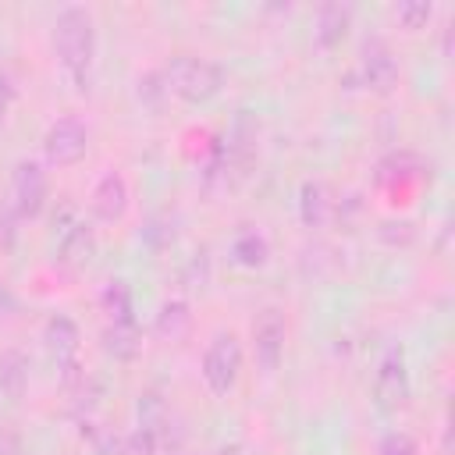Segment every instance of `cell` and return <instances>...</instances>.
I'll return each instance as SVG.
<instances>
[{
  "mask_svg": "<svg viewBox=\"0 0 455 455\" xmlns=\"http://www.w3.org/2000/svg\"><path fill=\"white\" fill-rule=\"evenodd\" d=\"M377 455H419V451H416V441H412L409 434H402V430H391V434L380 441Z\"/></svg>",
  "mask_w": 455,
  "mask_h": 455,
  "instance_id": "cell-21",
  "label": "cell"
},
{
  "mask_svg": "<svg viewBox=\"0 0 455 455\" xmlns=\"http://www.w3.org/2000/svg\"><path fill=\"white\" fill-rule=\"evenodd\" d=\"M28 384V363L21 359V352L7 348L0 352V395L4 398H21Z\"/></svg>",
  "mask_w": 455,
  "mask_h": 455,
  "instance_id": "cell-16",
  "label": "cell"
},
{
  "mask_svg": "<svg viewBox=\"0 0 455 455\" xmlns=\"http://www.w3.org/2000/svg\"><path fill=\"white\" fill-rule=\"evenodd\" d=\"M434 14V4L430 0H405V4H395V18L405 25V28H423Z\"/></svg>",
  "mask_w": 455,
  "mask_h": 455,
  "instance_id": "cell-20",
  "label": "cell"
},
{
  "mask_svg": "<svg viewBox=\"0 0 455 455\" xmlns=\"http://www.w3.org/2000/svg\"><path fill=\"white\" fill-rule=\"evenodd\" d=\"M284 341H288V320L281 306H263L252 320V355L259 363V370L274 373L281 366L284 355Z\"/></svg>",
  "mask_w": 455,
  "mask_h": 455,
  "instance_id": "cell-5",
  "label": "cell"
},
{
  "mask_svg": "<svg viewBox=\"0 0 455 455\" xmlns=\"http://www.w3.org/2000/svg\"><path fill=\"white\" fill-rule=\"evenodd\" d=\"M89 206H92V213H96L100 220H107V224L121 220V217L128 213V206H132V188H128V178H124L121 171H107V174H103V178L92 185Z\"/></svg>",
  "mask_w": 455,
  "mask_h": 455,
  "instance_id": "cell-10",
  "label": "cell"
},
{
  "mask_svg": "<svg viewBox=\"0 0 455 455\" xmlns=\"http://www.w3.org/2000/svg\"><path fill=\"white\" fill-rule=\"evenodd\" d=\"M398 75H402V64L395 50L384 39H366L355 57V78L373 92H387L398 82Z\"/></svg>",
  "mask_w": 455,
  "mask_h": 455,
  "instance_id": "cell-6",
  "label": "cell"
},
{
  "mask_svg": "<svg viewBox=\"0 0 455 455\" xmlns=\"http://www.w3.org/2000/svg\"><path fill=\"white\" fill-rule=\"evenodd\" d=\"M7 231H11V224H7V217H4V213H0V245H4V242H7Z\"/></svg>",
  "mask_w": 455,
  "mask_h": 455,
  "instance_id": "cell-24",
  "label": "cell"
},
{
  "mask_svg": "<svg viewBox=\"0 0 455 455\" xmlns=\"http://www.w3.org/2000/svg\"><path fill=\"white\" fill-rule=\"evenodd\" d=\"M331 213H334V199H331L327 185L313 181V178L302 181V188H299V217H302V224L306 228H323L331 220Z\"/></svg>",
  "mask_w": 455,
  "mask_h": 455,
  "instance_id": "cell-12",
  "label": "cell"
},
{
  "mask_svg": "<svg viewBox=\"0 0 455 455\" xmlns=\"http://www.w3.org/2000/svg\"><path fill=\"white\" fill-rule=\"evenodd\" d=\"M43 341L50 348V355L57 359V366L75 370V355H78V323L71 316H50L43 327Z\"/></svg>",
  "mask_w": 455,
  "mask_h": 455,
  "instance_id": "cell-11",
  "label": "cell"
},
{
  "mask_svg": "<svg viewBox=\"0 0 455 455\" xmlns=\"http://www.w3.org/2000/svg\"><path fill=\"white\" fill-rule=\"evenodd\" d=\"M11 107H14V78H11V75L0 68V128L7 124Z\"/></svg>",
  "mask_w": 455,
  "mask_h": 455,
  "instance_id": "cell-22",
  "label": "cell"
},
{
  "mask_svg": "<svg viewBox=\"0 0 455 455\" xmlns=\"http://www.w3.org/2000/svg\"><path fill=\"white\" fill-rule=\"evenodd\" d=\"M96 256V231L89 220H71L60 238H57V249H53V263L60 270H82L89 267V259Z\"/></svg>",
  "mask_w": 455,
  "mask_h": 455,
  "instance_id": "cell-9",
  "label": "cell"
},
{
  "mask_svg": "<svg viewBox=\"0 0 455 455\" xmlns=\"http://www.w3.org/2000/svg\"><path fill=\"white\" fill-rule=\"evenodd\" d=\"M348 25H352V7H348V4H323V7L316 11V28H313V36H316L320 46H338V43L345 39Z\"/></svg>",
  "mask_w": 455,
  "mask_h": 455,
  "instance_id": "cell-13",
  "label": "cell"
},
{
  "mask_svg": "<svg viewBox=\"0 0 455 455\" xmlns=\"http://www.w3.org/2000/svg\"><path fill=\"white\" fill-rule=\"evenodd\" d=\"M53 53L78 89H89L96 60V18L85 4H64L53 18Z\"/></svg>",
  "mask_w": 455,
  "mask_h": 455,
  "instance_id": "cell-1",
  "label": "cell"
},
{
  "mask_svg": "<svg viewBox=\"0 0 455 455\" xmlns=\"http://www.w3.org/2000/svg\"><path fill=\"white\" fill-rule=\"evenodd\" d=\"M156 334L160 338H167V341H181L185 334H188V327H192V313H188V302H181V299H171V302H164L160 306V313H156Z\"/></svg>",
  "mask_w": 455,
  "mask_h": 455,
  "instance_id": "cell-15",
  "label": "cell"
},
{
  "mask_svg": "<svg viewBox=\"0 0 455 455\" xmlns=\"http://www.w3.org/2000/svg\"><path fill=\"white\" fill-rule=\"evenodd\" d=\"M107 352L117 355V359H132L139 352V331H135V320L132 323H110L107 327Z\"/></svg>",
  "mask_w": 455,
  "mask_h": 455,
  "instance_id": "cell-19",
  "label": "cell"
},
{
  "mask_svg": "<svg viewBox=\"0 0 455 455\" xmlns=\"http://www.w3.org/2000/svg\"><path fill=\"white\" fill-rule=\"evenodd\" d=\"M419 171H423V164H419V156L416 153H409V149H402V153H391V156H384L380 160V167H377V178H380V185H391V181H409V178H419Z\"/></svg>",
  "mask_w": 455,
  "mask_h": 455,
  "instance_id": "cell-17",
  "label": "cell"
},
{
  "mask_svg": "<svg viewBox=\"0 0 455 455\" xmlns=\"http://www.w3.org/2000/svg\"><path fill=\"white\" fill-rule=\"evenodd\" d=\"M164 85L167 92L188 100V103H203L210 96L220 92L224 85V68L210 57H196V53H174L164 64Z\"/></svg>",
  "mask_w": 455,
  "mask_h": 455,
  "instance_id": "cell-2",
  "label": "cell"
},
{
  "mask_svg": "<svg viewBox=\"0 0 455 455\" xmlns=\"http://www.w3.org/2000/svg\"><path fill=\"white\" fill-rule=\"evenodd\" d=\"M21 451V437L11 423H0V455H18Z\"/></svg>",
  "mask_w": 455,
  "mask_h": 455,
  "instance_id": "cell-23",
  "label": "cell"
},
{
  "mask_svg": "<svg viewBox=\"0 0 455 455\" xmlns=\"http://www.w3.org/2000/svg\"><path fill=\"white\" fill-rule=\"evenodd\" d=\"M231 256L242 267H263L267 256H270V242H267V235L259 228H242L231 238Z\"/></svg>",
  "mask_w": 455,
  "mask_h": 455,
  "instance_id": "cell-14",
  "label": "cell"
},
{
  "mask_svg": "<svg viewBox=\"0 0 455 455\" xmlns=\"http://www.w3.org/2000/svg\"><path fill=\"white\" fill-rule=\"evenodd\" d=\"M46 192H50L46 171L36 160H18L14 164V174H11V196H14L18 213L36 217L43 210V203H46Z\"/></svg>",
  "mask_w": 455,
  "mask_h": 455,
  "instance_id": "cell-7",
  "label": "cell"
},
{
  "mask_svg": "<svg viewBox=\"0 0 455 455\" xmlns=\"http://www.w3.org/2000/svg\"><path fill=\"white\" fill-rule=\"evenodd\" d=\"M373 391L380 398L384 409H398L409 402V370H405V355L402 348H387L377 363V377H373Z\"/></svg>",
  "mask_w": 455,
  "mask_h": 455,
  "instance_id": "cell-8",
  "label": "cell"
},
{
  "mask_svg": "<svg viewBox=\"0 0 455 455\" xmlns=\"http://www.w3.org/2000/svg\"><path fill=\"white\" fill-rule=\"evenodd\" d=\"M199 373H203V380H206V387H210L213 395H228V391L235 387V380H238V373H242V345H238V338H235L231 331H220V334L206 345Z\"/></svg>",
  "mask_w": 455,
  "mask_h": 455,
  "instance_id": "cell-3",
  "label": "cell"
},
{
  "mask_svg": "<svg viewBox=\"0 0 455 455\" xmlns=\"http://www.w3.org/2000/svg\"><path fill=\"white\" fill-rule=\"evenodd\" d=\"M89 149V128L82 117L75 114H64L57 117L46 132H43V156L53 164V167H71L85 156Z\"/></svg>",
  "mask_w": 455,
  "mask_h": 455,
  "instance_id": "cell-4",
  "label": "cell"
},
{
  "mask_svg": "<svg viewBox=\"0 0 455 455\" xmlns=\"http://www.w3.org/2000/svg\"><path fill=\"white\" fill-rule=\"evenodd\" d=\"M100 306L110 316V323H132V291L124 281H107V288L100 291Z\"/></svg>",
  "mask_w": 455,
  "mask_h": 455,
  "instance_id": "cell-18",
  "label": "cell"
}]
</instances>
